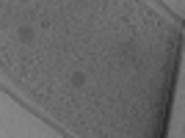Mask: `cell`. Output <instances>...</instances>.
I'll list each match as a JSON object with an SVG mask.
<instances>
[{
    "mask_svg": "<svg viewBox=\"0 0 185 138\" xmlns=\"http://www.w3.org/2000/svg\"><path fill=\"white\" fill-rule=\"evenodd\" d=\"M83 80H86L83 75H75V77H72V83H75V86H83Z\"/></svg>",
    "mask_w": 185,
    "mask_h": 138,
    "instance_id": "6da1fadb",
    "label": "cell"
}]
</instances>
